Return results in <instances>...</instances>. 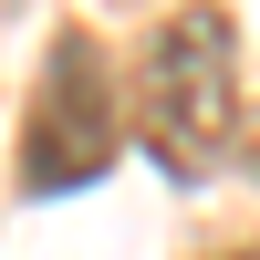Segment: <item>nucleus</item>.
Here are the masks:
<instances>
[{
    "mask_svg": "<svg viewBox=\"0 0 260 260\" xmlns=\"http://www.w3.org/2000/svg\"><path fill=\"white\" fill-rule=\"evenodd\" d=\"M240 136V73H229V21L187 0L146 42V146L167 177H208Z\"/></svg>",
    "mask_w": 260,
    "mask_h": 260,
    "instance_id": "obj_1",
    "label": "nucleus"
},
{
    "mask_svg": "<svg viewBox=\"0 0 260 260\" xmlns=\"http://www.w3.org/2000/svg\"><path fill=\"white\" fill-rule=\"evenodd\" d=\"M115 73H104L94 31H62L52 62H42V94L21 115V187L31 198H62V187H94L104 156H115Z\"/></svg>",
    "mask_w": 260,
    "mask_h": 260,
    "instance_id": "obj_2",
    "label": "nucleus"
},
{
    "mask_svg": "<svg viewBox=\"0 0 260 260\" xmlns=\"http://www.w3.org/2000/svg\"><path fill=\"white\" fill-rule=\"evenodd\" d=\"M240 146H250V167H260V104H250V125H240Z\"/></svg>",
    "mask_w": 260,
    "mask_h": 260,
    "instance_id": "obj_3",
    "label": "nucleus"
},
{
    "mask_svg": "<svg viewBox=\"0 0 260 260\" xmlns=\"http://www.w3.org/2000/svg\"><path fill=\"white\" fill-rule=\"evenodd\" d=\"M229 260H260V250H229Z\"/></svg>",
    "mask_w": 260,
    "mask_h": 260,
    "instance_id": "obj_4",
    "label": "nucleus"
}]
</instances>
